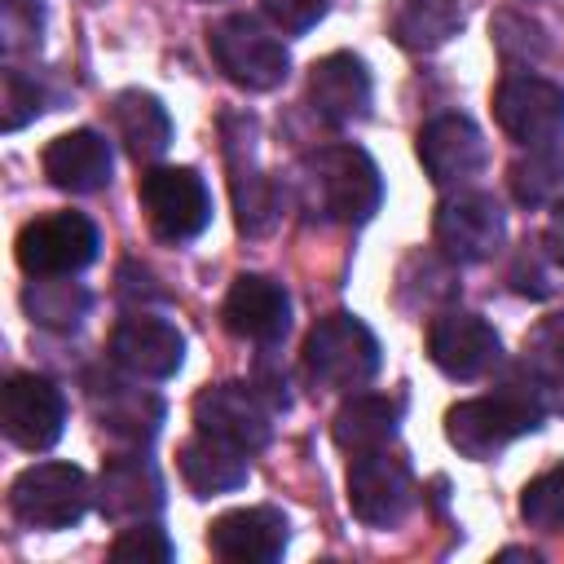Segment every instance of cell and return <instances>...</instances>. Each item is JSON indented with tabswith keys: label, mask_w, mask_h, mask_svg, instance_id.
<instances>
[{
	"label": "cell",
	"mask_w": 564,
	"mask_h": 564,
	"mask_svg": "<svg viewBox=\"0 0 564 564\" xmlns=\"http://www.w3.org/2000/svg\"><path fill=\"white\" fill-rule=\"evenodd\" d=\"M546 256H551V264L555 269H564V203H555V212H551V225H546Z\"/></svg>",
	"instance_id": "obj_34"
},
{
	"label": "cell",
	"mask_w": 564,
	"mask_h": 564,
	"mask_svg": "<svg viewBox=\"0 0 564 564\" xmlns=\"http://www.w3.org/2000/svg\"><path fill=\"white\" fill-rule=\"evenodd\" d=\"M427 357L449 379H480L485 370L498 366L502 339L485 317L449 308L427 326Z\"/></svg>",
	"instance_id": "obj_13"
},
{
	"label": "cell",
	"mask_w": 564,
	"mask_h": 564,
	"mask_svg": "<svg viewBox=\"0 0 564 564\" xmlns=\"http://www.w3.org/2000/svg\"><path fill=\"white\" fill-rule=\"evenodd\" d=\"M44 176L66 194H97L110 185V145L93 128L62 132L44 145Z\"/></svg>",
	"instance_id": "obj_20"
},
{
	"label": "cell",
	"mask_w": 564,
	"mask_h": 564,
	"mask_svg": "<svg viewBox=\"0 0 564 564\" xmlns=\"http://www.w3.org/2000/svg\"><path fill=\"white\" fill-rule=\"evenodd\" d=\"M538 427H542V405L520 383H507V388H498L489 397L458 401L445 414V436L467 458H494L516 436L538 432Z\"/></svg>",
	"instance_id": "obj_2"
},
{
	"label": "cell",
	"mask_w": 564,
	"mask_h": 564,
	"mask_svg": "<svg viewBox=\"0 0 564 564\" xmlns=\"http://www.w3.org/2000/svg\"><path fill=\"white\" fill-rule=\"evenodd\" d=\"M485 137L467 115H436L419 128V163L441 189L467 185L485 167Z\"/></svg>",
	"instance_id": "obj_14"
},
{
	"label": "cell",
	"mask_w": 564,
	"mask_h": 564,
	"mask_svg": "<svg viewBox=\"0 0 564 564\" xmlns=\"http://www.w3.org/2000/svg\"><path fill=\"white\" fill-rule=\"evenodd\" d=\"M494 115L511 141L529 150L555 145L564 137V88L542 75H507L494 93Z\"/></svg>",
	"instance_id": "obj_10"
},
{
	"label": "cell",
	"mask_w": 564,
	"mask_h": 564,
	"mask_svg": "<svg viewBox=\"0 0 564 564\" xmlns=\"http://www.w3.org/2000/svg\"><path fill=\"white\" fill-rule=\"evenodd\" d=\"M44 110V93L35 79H26L22 70H4V88H0V123L4 132H18L22 123H31Z\"/></svg>",
	"instance_id": "obj_31"
},
{
	"label": "cell",
	"mask_w": 564,
	"mask_h": 564,
	"mask_svg": "<svg viewBox=\"0 0 564 564\" xmlns=\"http://www.w3.org/2000/svg\"><path fill=\"white\" fill-rule=\"evenodd\" d=\"M207 546L229 564H273L286 551V516L278 507H238L207 524Z\"/></svg>",
	"instance_id": "obj_16"
},
{
	"label": "cell",
	"mask_w": 564,
	"mask_h": 564,
	"mask_svg": "<svg viewBox=\"0 0 564 564\" xmlns=\"http://www.w3.org/2000/svg\"><path fill=\"white\" fill-rule=\"evenodd\" d=\"M141 207L163 242H189L212 225V194L194 167H154L141 176Z\"/></svg>",
	"instance_id": "obj_7"
},
{
	"label": "cell",
	"mask_w": 564,
	"mask_h": 564,
	"mask_svg": "<svg viewBox=\"0 0 564 564\" xmlns=\"http://www.w3.org/2000/svg\"><path fill=\"white\" fill-rule=\"evenodd\" d=\"M97 507L115 524H141L163 507V480L141 454H119L101 467Z\"/></svg>",
	"instance_id": "obj_19"
},
{
	"label": "cell",
	"mask_w": 564,
	"mask_h": 564,
	"mask_svg": "<svg viewBox=\"0 0 564 564\" xmlns=\"http://www.w3.org/2000/svg\"><path fill=\"white\" fill-rule=\"evenodd\" d=\"M194 423H198V432L251 454V449L269 445V436H273V405L251 383H216L194 397Z\"/></svg>",
	"instance_id": "obj_11"
},
{
	"label": "cell",
	"mask_w": 564,
	"mask_h": 564,
	"mask_svg": "<svg viewBox=\"0 0 564 564\" xmlns=\"http://www.w3.org/2000/svg\"><path fill=\"white\" fill-rule=\"evenodd\" d=\"M110 357L132 379H167L185 361V339L167 317L154 313H128L110 330Z\"/></svg>",
	"instance_id": "obj_15"
},
{
	"label": "cell",
	"mask_w": 564,
	"mask_h": 564,
	"mask_svg": "<svg viewBox=\"0 0 564 564\" xmlns=\"http://www.w3.org/2000/svg\"><path fill=\"white\" fill-rule=\"evenodd\" d=\"M308 101L317 119L344 128L370 115V70L352 53H330L308 70Z\"/></svg>",
	"instance_id": "obj_18"
},
{
	"label": "cell",
	"mask_w": 564,
	"mask_h": 564,
	"mask_svg": "<svg viewBox=\"0 0 564 564\" xmlns=\"http://www.w3.org/2000/svg\"><path fill=\"white\" fill-rule=\"evenodd\" d=\"M181 463V476L185 485L198 494V498H216V494H229V489H242L247 485V454L229 441H216L207 432L189 436L176 454Z\"/></svg>",
	"instance_id": "obj_23"
},
{
	"label": "cell",
	"mask_w": 564,
	"mask_h": 564,
	"mask_svg": "<svg viewBox=\"0 0 564 564\" xmlns=\"http://www.w3.org/2000/svg\"><path fill=\"white\" fill-rule=\"evenodd\" d=\"M295 203L322 225H366L383 203V181L361 145H322L295 167Z\"/></svg>",
	"instance_id": "obj_1"
},
{
	"label": "cell",
	"mask_w": 564,
	"mask_h": 564,
	"mask_svg": "<svg viewBox=\"0 0 564 564\" xmlns=\"http://www.w3.org/2000/svg\"><path fill=\"white\" fill-rule=\"evenodd\" d=\"M88 397H93L97 423H101L110 436H119V441L145 445V441L159 432V423H163V401L150 397V392H141V388H132V383L106 379V383H97Z\"/></svg>",
	"instance_id": "obj_22"
},
{
	"label": "cell",
	"mask_w": 564,
	"mask_h": 564,
	"mask_svg": "<svg viewBox=\"0 0 564 564\" xmlns=\"http://www.w3.org/2000/svg\"><path fill=\"white\" fill-rule=\"evenodd\" d=\"M4 4H31V0H4Z\"/></svg>",
	"instance_id": "obj_35"
},
{
	"label": "cell",
	"mask_w": 564,
	"mask_h": 564,
	"mask_svg": "<svg viewBox=\"0 0 564 564\" xmlns=\"http://www.w3.org/2000/svg\"><path fill=\"white\" fill-rule=\"evenodd\" d=\"M520 516L533 524V529H546V533H564V463L533 476L520 494Z\"/></svg>",
	"instance_id": "obj_28"
},
{
	"label": "cell",
	"mask_w": 564,
	"mask_h": 564,
	"mask_svg": "<svg viewBox=\"0 0 564 564\" xmlns=\"http://www.w3.org/2000/svg\"><path fill=\"white\" fill-rule=\"evenodd\" d=\"M110 560H119V564H128V560H137V564H167L172 560V542L150 520L123 524V533L110 542Z\"/></svg>",
	"instance_id": "obj_30"
},
{
	"label": "cell",
	"mask_w": 564,
	"mask_h": 564,
	"mask_svg": "<svg viewBox=\"0 0 564 564\" xmlns=\"http://www.w3.org/2000/svg\"><path fill=\"white\" fill-rule=\"evenodd\" d=\"M207 48L225 79H234L247 93H269L291 75V53L278 35H269L256 18L229 13L207 31Z\"/></svg>",
	"instance_id": "obj_4"
},
{
	"label": "cell",
	"mask_w": 564,
	"mask_h": 564,
	"mask_svg": "<svg viewBox=\"0 0 564 564\" xmlns=\"http://www.w3.org/2000/svg\"><path fill=\"white\" fill-rule=\"evenodd\" d=\"M379 370V339L352 313H326L304 339V375L317 388L352 392L366 388Z\"/></svg>",
	"instance_id": "obj_3"
},
{
	"label": "cell",
	"mask_w": 564,
	"mask_h": 564,
	"mask_svg": "<svg viewBox=\"0 0 564 564\" xmlns=\"http://www.w3.org/2000/svg\"><path fill=\"white\" fill-rule=\"evenodd\" d=\"M260 4H264V13L273 18V26L291 31V35L317 26V22L326 18V9H330V0H260Z\"/></svg>",
	"instance_id": "obj_32"
},
{
	"label": "cell",
	"mask_w": 564,
	"mask_h": 564,
	"mask_svg": "<svg viewBox=\"0 0 564 564\" xmlns=\"http://www.w3.org/2000/svg\"><path fill=\"white\" fill-rule=\"evenodd\" d=\"M66 401L44 375H13L0 392V427L18 449H48L62 436Z\"/></svg>",
	"instance_id": "obj_12"
},
{
	"label": "cell",
	"mask_w": 564,
	"mask_h": 564,
	"mask_svg": "<svg viewBox=\"0 0 564 564\" xmlns=\"http://www.w3.org/2000/svg\"><path fill=\"white\" fill-rule=\"evenodd\" d=\"M463 26V4L458 0H401L392 13V35L410 53H432L449 44Z\"/></svg>",
	"instance_id": "obj_25"
},
{
	"label": "cell",
	"mask_w": 564,
	"mask_h": 564,
	"mask_svg": "<svg viewBox=\"0 0 564 564\" xmlns=\"http://www.w3.org/2000/svg\"><path fill=\"white\" fill-rule=\"evenodd\" d=\"M511 194L520 207H555L564 203V150L560 145H538L524 159L507 167Z\"/></svg>",
	"instance_id": "obj_26"
},
{
	"label": "cell",
	"mask_w": 564,
	"mask_h": 564,
	"mask_svg": "<svg viewBox=\"0 0 564 564\" xmlns=\"http://www.w3.org/2000/svg\"><path fill=\"white\" fill-rule=\"evenodd\" d=\"M229 335L251 339V344H278L291 326V295L282 291V282L260 278V273H242L220 308Z\"/></svg>",
	"instance_id": "obj_17"
},
{
	"label": "cell",
	"mask_w": 564,
	"mask_h": 564,
	"mask_svg": "<svg viewBox=\"0 0 564 564\" xmlns=\"http://www.w3.org/2000/svg\"><path fill=\"white\" fill-rule=\"evenodd\" d=\"M397 423H401V397H383V392H357L348 397L339 410H335V423H330V436L344 454H370V449H383L392 445L397 436Z\"/></svg>",
	"instance_id": "obj_21"
},
{
	"label": "cell",
	"mask_w": 564,
	"mask_h": 564,
	"mask_svg": "<svg viewBox=\"0 0 564 564\" xmlns=\"http://www.w3.org/2000/svg\"><path fill=\"white\" fill-rule=\"evenodd\" d=\"M110 119H115V132H119L123 150L137 163H154L172 145V119H167V110L154 93H141V88L119 93L115 106H110Z\"/></svg>",
	"instance_id": "obj_24"
},
{
	"label": "cell",
	"mask_w": 564,
	"mask_h": 564,
	"mask_svg": "<svg viewBox=\"0 0 564 564\" xmlns=\"http://www.w3.org/2000/svg\"><path fill=\"white\" fill-rule=\"evenodd\" d=\"M511 282H516V291H524V295H551V273L538 264V256H520L516 260V269H511Z\"/></svg>",
	"instance_id": "obj_33"
},
{
	"label": "cell",
	"mask_w": 564,
	"mask_h": 564,
	"mask_svg": "<svg viewBox=\"0 0 564 564\" xmlns=\"http://www.w3.org/2000/svg\"><path fill=\"white\" fill-rule=\"evenodd\" d=\"M436 247L454 260V264H476V260H489L502 238H507V216L498 207L494 194H480V189H458L449 198H441L436 207Z\"/></svg>",
	"instance_id": "obj_9"
},
{
	"label": "cell",
	"mask_w": 564,
	"mask_h": 564,
	"mask_svg": "<svg viewBox=\"0 0 564 564\" xmlns=\"http://www.w3.org/2000/svg\"><path fill=\"white\" fill-rule=\"evenodd\" d=\"M410 502H414V480H410V463L401 454H392L383 445V449H370V454L352 458V467H348V507L361 524L392 529V524L405 520Z\"/></svg>",
	"instance_id": "obj_8"
},
{
	"label": "cell",
	"mask_w": 564,
	"mask_h": 564,
	"mask_svg": "<svg viewBox=\"0 0 564 564\" xmlns=\"http://www.w3.org/2000/svg\"><path fill=\"white\" fill-rule=\"evenodd\" d=\"M524 366L542 379H564V313L542 317L524 335Z\"/></svg>",
	"instance_id": "obj_29"
},
{
	"label": "cell",
	"mask_w": 564,
	"mask_h": 564,
	"mask_svg": "<svg viewBox=\"0 0 564 564\" xmlns=\"http://www.w3.org/2000/svg\"><path fill=\"white\" fill-rule=\"evenodd\" d=\"M22 308L35 326L75 330L79 317L88 313V291L79 282H66V278H40L22 291Z\"/></svg>",
	"instance_id": "obj_27"
},
{
	"label": "cell",
	"mask_w": 564,
	"mask_h": 564,
	"mask_svg": "<svg viewBox=\"0 0 564 564\" xmlns=\"http://www.w3.org/2000/svg\"><path fill=\"white\" fill-rule=\"evenodd\" d=\"M88 502L93 485L75 463H35L9 485V511L26 529H70L75 520H84Z\"/></svg>",
	"instance_id": "obj_5"
},
{
	"label": "cell",
	"mask_w": 564,
	"mask_h": 564,
	"mask_svg": "<svg viewBox=\"0 0 564 564\" xmlns=\"http://www.w3.org/2000/svg\"><path fill=\"white\" fill-rule=\"evenodd\" d=\"M101 234L84 212H48L22 225L18 264L31 278H70L97 260Z\"/></svg>",
	"instance_id": "obj_6"
}]
</instances>
